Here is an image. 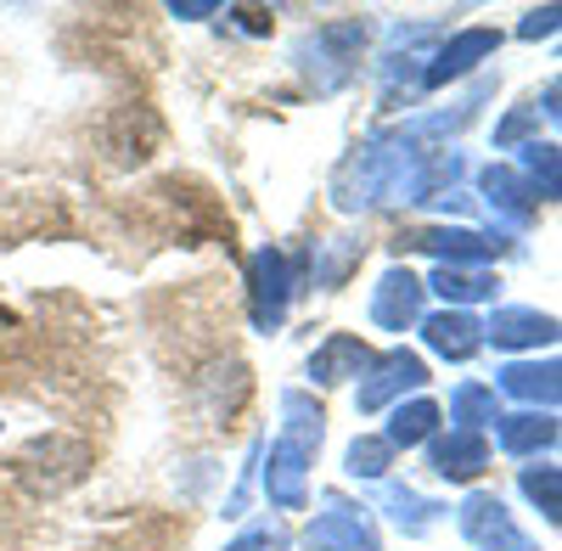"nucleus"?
Listing matches in <instances>:
<instances>
[{"mask_svg":"<svg viewBox=\"0 0 562 551\" xmlns=\"http://www.w3.org/2000/svg\"><path fill=\"white\" fill-rule=\"evenodd\" d=\"M422 304H428L422 276L411 265H389L378 276V288H371L366 315H371V327H378V333H405V327H416V321H422Z\"/></svg>","mask_w":562,"mask_h":551,"instance_id":"obj_9","label":"nucleus"},{"mask_svg":"<svg viewBox=\"0 0 562 551\" xmlns=\"http://www.w3.org/2000/svg\"><path fill=\"white\" fill-rule=\"evenodd\" d=\"M456 529H461V540L473 551H540L535 535L512 518V507L495 490H473V495H467L456 507Z\"/></svg>","mask_w":562,"mask_h":551,"instance_id":"obj_7","label":"nucleus"},{"mask_svg":"<svg viewBox=\"0 0 562 551\" xmlns=\"http://www.w3.org/2000/svg\"><path fill=\"white\" fill-rule=\"evenodd\" d=\"M495 394H506V400H524L529 411H557V394H562V366H557V355H535V360H506L501 372H495V383H490Z\"/></svg>","mask_w":562,"mask_h":551,"instance_id":"obj_12","label":"nucleus"},{"mask_svg":"<svg viewBox=\"0 0 562 551\" xmlns=\"http://www.w3.org/2000/svg\"><path fill=\"white\" fill-rule=\"evenodd\" d=\"M310 270V254H281V248H254L248 254V321L254 333H281V321H288L293 299H299V282Z\"/></svg>","mask_w":562,"mask_h":551,"instance_id":"obj_3","label":"nucleus"},{"mask_svg":"<svg viewBox=\"0 0 562 551\" xmlns=\"http://www.w3.org/2000/svg\"><path fill=\"white\" fill-rule=\"evenodd\" d=\"M304 551H383V535H378L371 507H360V501H349L338 490H326L321 513L304 529Z\"/></svg>","mask_w":562,"mask_h":551,"instance_id":"obj_6","label":"nucleus"},{"mask_svg":"<svg viewBox=\"0 0 562 551\" xmlns=\"http://www.w3.org/2000/svg\"><path fill=\"white\" fill-rule=\"evenodd\" d=\"M428 473L439 484H479L490 473V439L484 434H434L428 439Z\"/></svg>","mask_w":562,"mask_h":551,"instance_id":"obj_10","label":"nucleus"},{"mask_svg":"<svg viewBox=\"0 0 562 551\" xmlns=\"http://www.w3.org/2000/svg\"><path fill=\"white\" fill-rule=\"evenodd\" d=\"M495 417H501V394L490 383H456L450 389V423L461 434H484V428H495Z\"/></svg>","mask_w":562,"mask_h":551,"instance_id":"obj_20","label":"nucleus"},{"mask_svg":"<svg viewBox=\"0 0 562 551\" xmlns=\"http://www.w3.org/2000/svg\"><path fill=\"white\" fill-rule=\"evenodd\" d=\"M535 124H540V113H535V108H512V113L495 124V147L506 153V147H518V142H524V147H529V142H540Z\"/></svg>","mask_w":562,"mask_h":551,"instance_id":"obj_26","label":"nucleus"},{"mask_svg":"<svg viewBox=\"0 0 562 551\" xmlns=\"http://www.w3.org/2000/svg\"><path fill=\"white\" fill-rule=\"evenodd\" d=\"M394 248L400 254H434L439 265H456V270H484L512 243H506V232H479V225H416V232H400Z\"/></svg>","mask_w":562,"mask_h":551,"instance_id":"obj_4","label":"nucleus"},{"mask_svg":"<svg viewBox=\"0 0 562 551\" xmlns=\"http://www.w3.org/2000/svg\"><path fill=\"white\" fill-rule=\"evenodd\" d=\"M276 405H281V428H276L270 456H265V501L276 513H304L310 507V473H315V456L326 439V411L304 389H281Z\"/></svg>","mask_w":562,"mask_h":551,"instance_id":"obj_1","label":"nucleus"},{"mask_svg":"<svg viewBox=\"0 0 562 551\" xmlns=\"http://www.w3.org/2000/svg\"><path fill=\"white\" fill-rule=\"evenodd\" d=\"M557 23H562V7H535V12H524L518 34H524V40H551Z\"/></svg>","mask_w":562,"mask_h":551,"instance_id":"obj_27","label":"nucleus"},{"mask_svg":"<svg viewBox=\"0 0 562 551\" xmlns=\"http://www.w3.org/2000/svg\"><path fill=\"white\" fill-rule=\"evenodd\" d=\"M422 288H428V293H439L450 310H461V304H479V299H495V276L490 270H456V265H439L434 276H428V282H422Z\"/></svg>","mask_w":562,"mask_h":551,"instance_id":"obj_19","label":"nucleus"},{"mask_svg":"<svg viewBox=\"0 0 562 551\" xmlns=\"http://www.w3.org/2000/svg\"><path fill=\"white\" fill-rule=\"evenodd\" d=\"M416 333H422V344H428V355H439L450 366L473 360L484 349V321L467 315V310H434V315H422Z\"/></svg>","mask_w":562,"mask_h":551,"instance_id":"obj_13","label":"nucleus"},{"mask_svg":"<svg viewBox=\"0 0 562 551\" xmlns=\"http://www.w3.org/2000/svg\"><path fill=\"white\" fill-rule=\"evenodd\" d=\"M484 344L495 349H551L557 344V315L551 310H535V304H501L490 321H484Z\"/></svg>","mask_w":562,"mask_h":551,"instance_id":"obj_11","label":"nucleus"},{"mask_svg":"<svg viewBox=\"0 0 562 551\" xmlns=\"http://www.w3.org/2000/svg\"><path fill=\"white\" fill-rule=\"evenodd\" d=\"M389 468H394V450L383 445V434H355L349 439V450H344V473L349 479L378 484V479H389Z\"/></svg>","mask_w":562,"mask_h":551,"instance_id":"obj_24","label":"nucleus"},{"mask_svg":"<svg viewBox=\"0 0 562 551\" xmlns=\"http://www.w3.org/2000/svg\"><path fill=\"white\" fill-rule=\"evenodd\" d=\"M518 490H524V501H529L546 524H562V468H557V462L524 468V473H518Z\"/></svg>","mask_w":562,"mask_h":551,"instance_id":"obj_23","label":"nucleus"},{"mask_svg":"<svg viewBox=\"0 0 562 551\" xmlns=\"http://www.w3.org/2000/svg\"><path fill=\"white\" fill-rule=\"evenodd\" d=\"M220 551H293V535H288V524L265 518V524H248L237 540L220 546Z\"/></svg>","mask_w":562,"mask_h":551,"instance_id":"obj_25","label":"nucleus"},{"mask_svg":"<svg viewBox=\"0 0 562 551\" xmlns=\"http://www.w3.org/2000/svg\"><path fill=\"white\" fill-rule=\"evenodd\" d=\"M383 507H389V518H394V529H405V535H428L450 507H439V501H428V495H416L411 484H389V495H383Z\"/></svg>","mask_w":562,"mask_h":551,"instance_id":"obj_21","label":"nucleus"},{"mask_svg":"<svg viewBox=\"0 0 562 551\" xmlns=\"http://www.w3.org/2000/svg\"><path fill=\"white\" fill-rule=\"evenodd\" d=\"M180 23H198V18H214L220 12V0H186V7H180V0H175V7H169Z\"/></svg>","mask_w":562,"mask_h":551,"instance_id":"obj_28","label":"nucleus"},{"mask_svg":"<svg viewBox=\"0 0 562 551\" xmlns=\"http://www.w3.org/2000/svg\"><path fill=\"white\" fill-rule=\"evenodd\" d=\"M495 450L518 456V462H540L557 450V411H501L495 417Z\"/></svg>","mask_w":562,"mask_h":551,"instance_id":"obj_15","label":"nucleus"},{"mask_svg":"<svg viewBox=\"0 0 562 551\" xmlns=\"http://www.w3.org/2000/svg\"><path fill=\"white\" fill-rule=\"evenodd\" d=\"M422 383H428V360H422L416 349H405V344H394L383 355H371V366L360 372L355 411L360 417H378V411L400 405L405 394H422Z\"/></svg>","mask_w":562,"mask_h":551,"instance_id":"obj_5","label":"nucleus"},{"mask_svg":"<svg viewBox=\"0 0 562 551\" xmlns=\"http://www.w3.org/2000/svg\"><path fill=\"white\" fill-rule=\"evenodd\" d=\"M360 259H366V237L360 232H344V237H326V243L310 248V270L304 276H310L315 288L333 293V288H344L349 276L360 270Z\"/></svg>","mask_w":562,"mask_h":551,"instance_id":"obj_18","label":"nucleus"},{"mask_svg":"<svg viewBox=\"0 0 562 551\" xmlns=\"http://www.w3.org/2000/svg\"><path fill=\"white\" fill-rule=\"evenodd\" d=\"M524 153V164H512L524 180H529V192H535V203H557V192H562V164H557V142H529V147H518Z\"/></svg>","mask_w":562,"mask_h":551,"instance_id":"obj_22","label":"nucleus"},{"mask_svg":"<svg viewBox=\"0 0 562 551\" xmlns=\"http://www.w3.org/2000/svg\"><path fill=\"white\" fill-rule=\"evenodd\" d=\"M366 45H371V23H366V18L315 23V29L293 45V68L304 74V85L315 90V97H338V90L355 85Z\"/></svg>","mask_w":562,"mask_h":551,"instance_id":"obj_2","label":"nucleus"},{"mask_svg":"<svg viewBox=\"0 0 562 551\" xmlns=\"http://www.w3.org/2000/svg\"><path fill=\"white\" fill-rule=\"evenodd\" d=\"M371 366V344L360 338V333H333V338H321L315 344V355H310V383L315 389H338V383H349V378H360Z\"/></svg>","mask_w":562,"mask_h":551,"instance_id":"obj_16","label":"nucleus"},{"mask_svg":"<svg viewBox=\"0 0 562 551\" xmlns=\"http://www.w3.org/2000/svg\"><path fill=\"white\" fill-rule=\"evenodd\" d=\"M439 423H445V405H434V400H400V405H389V428H383V445L400 456V450H416V445H428L434 434H439Z\"/></svg>","mask_w":562,"mask_h":551,"instance_id":"obj_17","label":"nucleus"},{"mask_svg":"<svg viewBox=\"0 0 562 551\" xmlns=\"http://www.w3.org/2000/svg\"><path fill=\"white\" fill-rule=\"evenodd\" d=\"M495 52H501V29H456V34H445L434 45V57H428V68H422L416 90H445V85H456L467 74H479Z\"/></svg>","mask_w":562,"mask_h":551,"instance_id":"obj_8","label":"nucleus"},{"mask_svg":"<svg viewBox=\"0 0 562 551\" xmlns=\"http://www.w3.org/2000/svg\"><path fill=\"white\" fill-rule=\"evenodd\" d=\"M479 192H484V203L495 209V220L512 225V232H524V225L540 214L529 180L512 169V164H484V169H479Z\"/></svg>","mask_w":562,"mask_h":551,"instance_id":"obj_14","label":"nucleus"}]
</instances>
